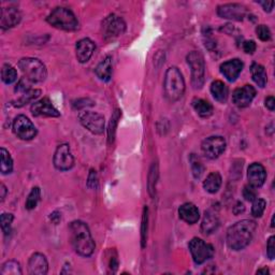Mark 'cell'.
I'll return each mask as SVG.
<instances>
[{
    "mask_svg": "<svg viewBox=\"0 0 275 275\" xmlns=\"http://www.w3.org/2000/svg\"><path fill=\"white\" fill-rule=\"evenodd\" d=\"M70 241L76 254L83 257L92 256L95 252V241L88 226L82 220H74L69 226Z\"/></svg>",
    "mask_w": 275,
    "mask_h": 275,
    "instance_id": "6da1fadb",
    "label": "cell"
},
{
    "mask_svg": "<svg viewBox=\"0 0 275 275\" xmlns=\"http://www.w3.org/2000/svg\"><path fill=\"white\" fill-rule=\"evenodd\" d=\"M257 225L254 220L243 219L227 230V244L233 250L245 248L252 241Z\"/></svg>",
    "mask_w": 275,
    "mask_h": 275,
    "instance_id": "7a4b0ae2",
    "label": "cell"
},
{
    "mask_svg": "<svg viewBox=\"0 0 275 275\" xmlns=\"http://www.w3.org/2000/svg\"><path fill=\"white\" fill-rule=\"evenodd\" d=\"M165 96L171 103L180 100L185 93V81L181 71L176 67H170L167 70L164 82Z\"/></svg>",
    "mask_w": 275,
    "mask_h": 275,
    "instance_id": "3957f363",
    "label": "cell"
},
{
    "mask_svg": "<svg viewBox=\"0 0 275 275\" xmlns=\"http://www.w3.org/2000/svg\"><path fill=\"white\" fill-rule=\"evenodd\" d=\"M47 23L51 24L55 28L62 29L66 32H74L79 29V21L71 10L67 8L58 7L52 11V13L47 16Z\"/></svg>",
    "mask_w": 275,
    "mask_h": 275,
    "instance_id": "277c9868",
    "label": "cell"
},
{
    "mask_svg": "<svg viewBox=\"0 0 275 275\" xmlns=\"http://www.w3.org/2000/svg\"><path fill=\"white\" fill-rule=\"evenodd\" d=\"M19 68L21 69L24 76L33 83L43 82L47 76L46 67L38 58H22L19 63Z\"/></svg>",
    "mask_w": 275,
    "mask_h": 275,
    "instance_id": "5b68a950",
    "label": "cell"
},
{
    "mask_svg": "<svg viewBox=\"0 0 275 275\" xmlns=\"http://www.w3.org/2000/svg\"><path fill=\"white\" fill-rule=\"evenodd\" d=\"M187 64L191 71V85L195 89L202 88L206 81V63L200 52H190L187 55Z\"/></svg>",
    "mask_w": 275,
    "mask_h": 275,
    "instance_id": "8992f818",
    "label": "cell"
},
{
    "mask_svg": "<svg viewBox=\"0 0 275 275\" xmlns=\"http://www.w3.org/2000/svg\"><path fill=\"white\" fill-rule=\"evenodd\" d=\"M101 29H103V39L106 41H113L126 31V23L124 22L122 17L111 14L103 20Z\"/></svg>",
    "mask_w": 275,
    "mask_h": 275,
    "instance_id": "52a82bcc",
    "label": "cell"
},
{
    "mask_svg": "<svg viewBox=\"0 0 275 275\" xmlns=\"http://www.w3.org/2000/svg\"><path fill=\"white\" fill-rule=\"evenodd\" d=\"M189 250L196 265H202L214 256V247L199 238H194L188 244Z\"/></svg>",
    "mask_w": 275,
    "mask_h": 275,
    "instance_id": "ba28073f",
    "label": "cell"
},
{
    "mask_svg": "<svg viewBox=\"0 0 275 275\" xmlns=\"http://www.w3.org/2000/svg\"><path fill=\"white\" fill-rule=\"evenodd\" d=\"M227 146L226 140L220 136L208 137L202 142L201 151L206 157L210 159H216L222 155Z\"/></svg>",
    "mask_w": 275,
    "mask_h": 275,
    "instance_id": "9c48e42d",
    "label": "cell"
},
{
    "mask_svg": "<svg viewBox=\"0 0 275 275\" xmlns=\"http://www.w3.org/2000/svg\"><path fill=\"white\" fill-rule=\"evenodd\" d=\"M13 131L21 140L29 141L37 136V128L33 122L25 115L16 116L13 121Z\"/></svg>",
    "mask_w": 275,
    "mask_h": 275,
    "instance_id": "30bf717a",
    "label": "cell"
},
{
    "mask_svg": "<svg viewBox=\"0 0 275 275\" xmlns=\"http://www.w3.org/2000/svg\"><path fill=\"white\" fill-rule=\"evenodd\" d=\"M80 122L89 133L94 135H101L104 130V117L96 112H82L80 116Z\"/></svg>",
    "mask_w": 275,
    "mask_h": 275,
    "instance_id": "8fae6325",
    "label": "cell"
},
{
    "mask_svg": "<svg viewBox=\"0 0 275 275\" xmlns=\"http://www.w3.org/2000/svg\"><path fill=\"white\" fill-rule=\"evenodd\" d=\"M55 168L59 171H68L74 166V158L69 144H61L55 151L53 158Z\"/></svg>",
    "mask_w": 275,
    "mask_h": 275,
    "instance_id": "7c38bea8",
    "label": "cell"
},
{
    "mask_svg": "<svg viewBox=\"0 0 275 275\" xmlns=\"http://www.w3.org/2000/svg\"><path fill=\"white\" fill-rule=\"evenodd\" d=\"M217 14L222 19L243 21L246 15V8L240 3H226L219 5L217 8Z\"/></svg>",
    "mask_w": 275,
    "mask_h": 275,
    "instance_id": "4fadbf2b",
    "label": "cell"
},
{
    "mask_svg": "<svg viewBox=\"0 0 275 275\" xmlns=\"http://www.w3.org/2000/svg\"><path fill=\"white\" fill-rule=\"evenodd\" d=\"M31 111L34 116H47V117L61 116V113H59L56 107L53 105L52 101L49 98H43L39 101H35V103H33Z\"/></svg>",
    "mask_w": 275,
    "mask_h": 275,
    "instance_id": "5bb4252c",
    "label": "cell"
},
{
    "mask_svg": "<svg viewBox=\"0 0 275 275\" xmlns=\"http://www.w3.org/2000/svg\"><path fill=\"white\" fill-rule=\"evenodd\" d=\"M256 96V89L252 85H244L237 88L232 94V101L239 107L248 106Z\"/></svg>",
    "mask_w": 275,
    "mask_h": 275,
    "instance_id": "9a60e30c",
    "label": "cell"
},
{
    "mask_svg": "<svg viewBox=\"0 0 275 275\" xmlns=\"http://www.w3.org/2000/svg\"><path fill=\"white\" fill-rule=\"evenodd\" d=\"M247 178L250 186L255 188H259L265 184L267 178V172L265 167L261 164L254 163L248 167L247 170Z\"/></svg>",
    "mask_w": 275,
    "mask_h": 275,
    "instance_id": "2e32d148",
    "label": "cell"
},
{
    "mask_svg": "<svg viewBox=\"0 0 275 275\" xmlns=\"http://www.w3.org/2000/svg\"><path fill=\"white\" fill-rule=\"evenodd\" d=\"M49 271V262L43 254L35 253L28 261V272L32 275H45Z\"/></svg>",
    "mask_w": 275,
    "mask_h": 275,
    "instance_id": "e0dca14e",
    "label": "cell"
},
{
    "mask_svg": "<svg viewBox=\"0 0 275 275\" xmlns=\"http://www.w3.org/2000/svg\"><path fill=\"white\" fill-rule=\"evenodd\" d=\"M242 69L243 63L238 58L230 59V61L220 65V72L229 82H235L240 75Z\"/></svg>",
    "mask_w": 275,
    "mask_h": 275,
    "instance_id": "ac0fdd59",
    "label": "cell"
},
{
    "mask_svg": "<svg viewBox=\"0 0 275 275\" xmlns=\"http://www.w3.org/2000/svg\"><path fill=\"white\" fill-rule=\"evenodd\" d=\"M96 50V45L91 39L84 38L80 40L75 45L76 58L81 64L87 63L92 58L93 54Z\"/></svg>",
    "mask_w": 275,
    "mask_h": 275,
    "instance_id": "d6986e66",
    "label": "cell"
},
{
    "mask_svg": "<svg viewBox=\"0 0 275 275\" xmlns=\"http://www.w3.org/2000/svg\"><path fill=\"white\" fill-rule=\"evenodd\" d=\"M21 21L20 11L15 8H2L1 14H0V27L3 31L16 26Z\"/></svg>",
    "mask_w": 275,
    "mask_h": 275,
    "instance_id": "ffe728a7",
    "label": "cell"
},
{
    "mask_svg": "<svg viewBox=\"0 0 275 275\" xmlns=\"http://www.w3.org/2000/svg\"><path fill=\"white\" fill-rule=\"evenodd\" d=\"M178 215H180L181 219L190 225L196 224L200 218L198 207L189 202L184 203V205L180 206V208H178Z\"/></svg>",
    "mask_w": 275,
    "mask_h": 275,
    "instance_id": "44dd1931",
    "label": "cell"
},
{
    "mask_svg": "<svg viewBox=\"0 0 275 275\" xmlns=\"http://www.w3.org/2000/svg\"><path fill=\"white\" fill-rule=\"evenodd\" d=\"M218 227H219V219L217 217V215L212 211H206L202 219L201 231L205 233V235H211V233L217 230Z\"/></svg>",
    "mask_w": 275,
    "mask_h": 275,
    "instance_id": "7402d4cb",
    "label": "cell"
},
{
    "mask_svg": "<svg viewBox=\"0 0 275 275\" xmlns=\"http://www.w3.org/2000/svg\"><path fill=\"white\" fill-rule=\"evenodd\" d=\"M113 73V65H112V57L106 56L103 62H101L97 68H96V74L101 81L109 82L112 77Z\"/></svg>",
    "mask_w": 275,
    "mask_h": 275,
    "instance_id": "603a6c76",
    "label": "cell"
},
{
    "mask_svg": "<svg viewBox=\"0 0 275 275\" xmlns=\"http://www.w3.org/2000/svg\"><path fill=\"white\" fill-rule=\"evenodd\" d=\"M211 93L214 99L220 103H225L228 99L229 89L224 82L222 81H214L211 84Z\"/></svg>",
    "mask_w": 275,
    "mask_h": 275,
    "instance_id": "cb8c5ba5",
    "label": "cell"
},
{
    "mask_svg": "<svg viewBox=\"0 0 275 275\" xmlns=\"http://www.w3.org/2000/svg\"><path fill=\"white\" fill-rule=\"evenodd\" d=\"M222 176L218 172H212L207 175L206 181L203 182V187L210 194H215L219 190L220 186H222Z\"/></svg>",
    "mask_w": 275,
    "mask_h": 275,
    "instance_id": "d4e9b609",
    "label": "cell"
},
{
    "mask_svg": "<svg viewBox=\"0 0 275 275\" xmlns=\"http://www.w3.org/2000/svg\"><path fill=\"white\" fill-rule=\"evenodd\" d=\"M250 73H252L253 80L257 85L261 88H264L266 86L268 76H267V72H266V69L264 66L254 63L252 65V67H250Z\"/></svg>",
    "mask_w": 275,
    "mask_h": 275,
    "instance_id": "484cf974",
    "label": "cell"
},
{
    "mask_svg": "<svg viewBox=\"0 0 275 275\" xmlns=\"http://www.w3.org/2000/svg\"><path fill=\"white\" fill-rule=\"evenodd\" d=\"M191 103H193V107L199 116L210 117L213 114V105L208 101L200 98H195Z\"/></svg>",
    "mask_w": 275,
    "mask_h": 275,
    "instance_id": "4316f807",
    "label": "cell"
},
{
    "mask_svg": "<svg viewBox=\"0 0 275 275\" xmlns=\"http://www.w3.org/2000/svg\"><path fill=\"white\" fill-rule=\"evenodd\" d=\"M0 157H1V164H0V171L2 174H9L13 170V160L10 153L4 147L0 149Z\"/></svg>",
    "mask_w": 275,
    "mask_h": 275,
    "instance_id": "83f0119b",
    "label": "cell"
},
{
    "mask_svg": "<svg viewBox=\"0 0 275 275\" xmlns=\"http://www.w3.org/2000/svg\"><path fill=\"white\" fill-rule=\"evenodd\" d=\"M41 94L40 89H31V91L25 93V94H22L21 97L17 99L16 101H14V106L16 107H21L24 106L25 104L32 103L34 99H37Z\"/></svg>",
    "mask_w": 275,
    "mask_h": 275,
    "instance_id": "f1b7e54d",
    "label": "cell"
},
{
    "mask_svg": "<svg viewBox=\"0 0 275 275\" xmlns=\"http://www.w3.org/2000/svg\"><path fill=\"white\" fill-rule=\"evenodd\" d=\"M1 80L5 84H12L17 80V71L11 65L5 64L1 69Z\"/></svg>",
    "mask_w": 275,
    "mask_h": 275,
    "instance_id": "f546056e",
    "label": "cell"
},
{
    "mask_svg": "<svg viewBox=\"0 0 275 275\" xmlns=\"http://www.w3.org/2000/svg\"><path fill=\"white\" fill-rule=\"evenodd\" d=\"M0 273H1V275H21V265L15 260H9L2 265Z\"/></svg>",
    "mask_w": 275,
    "mask_h": 275,
    "instance_id": "4dcf8cb0",
    "label": "cell"
},
{
    "mask_svg": "<svg viewBox=\"0 0 275 275\" xmlns=\"http://www.w3.org/2000/svg\"><path fill=\"white\" fill-rule=\"evenodd\" d=\"M122 116V111L116 109L113 113V115L111 116V121L109 124V129H107V138H109V143H112L114 141L115 137V131H116V126L118 123V119Z\"/></svg>",
    "mask_w": 275,
    "mask_h": 275,
    "instance_id": "1f68e13d",
    "label": "cell"
},
{
    "mask_svg": "<svg viewBox=\"0 0 275 275\" xmlns=\"http://www.w3.org/2000/svg\"><path fill=\"white\" fill-rule=\"evenodd\" d=\"M157 177H158V166L156 164H154L152 166L151 170H149V174H148V181H147V188H148V193L152 197L155 196V188H156V182H157Z\"/></svg>",
    "mask_w": 275,
    "mask_h": 275,
    "instance_id": "d6a6232c",
    "label": "cell"
},
{
    "mask_svg": "<svg viewBox=\"0 0 275 275\" xmlns=\"http://www.w3.org/2000/svg\"><path fill=\"white\" fill-rule=\"evenodd\" d=\"M40 197H41L40 188L39 187H34L31 193H29L28 198H27L26 203H25V207L27 208V210L32 211V210H34L35 206H37L38 202L40 200Z\"/></svg>",
    "mask_w": 275,
    "mask_h": 275,
    "instance_id": "836d02e7",
    "label": "cell"
},
{
    "mask_svg": "<svg viewBox=\"0 0 275 275\" xmlns=\"http://www.w3.org/2000/svg\"><path fill=\"white\" fill-rule=\"evenodd\" d=\"M267 206L266 200L261 198H256L253 201V206H252V215L254 217H261L264 214Z\"/></svg>",
    "mask_w": 275,
    "mask_h": 275,
    "instance_id": "e575fe53",
    "label": "cell"
},
{
    "mask_svg": "<svg viewBox=\"0 0 275 275\" xmlns=\"http://www.w3.org/2000/svg\"><path fill=\"white\" fill-rule=\"evenodd\" d=\"M14 216L10 213H3L1 215V229L4 233V236H8L11 233V228H12V223H13Z\"/></svg>",
    "mask_w": 275,
    "mask_h": 275,
    "instance_id": "d590c367",
    "label": "cell"
},
{
    "mask_svg": "<svg viewBox=\"0 0 275 275\" xmlns=\"http://www.w3.org/2000/svg\"><path fill=\"white\" fill-rule=\"evenodd\" d=\"M147 223H148V208H147V206H145L144 210H143L142 226H141V243H142V247H145V243H146Z\"/></svg>",
    "mask_w": 275,
    "mask_h": 275,
    "instance_id": "8d00e7d4",
    "label": "cell"
},
{
    "mask_svg": "<svg viewBox=\"0 0 275 275\" xmlns=\"http://www.w3.org/2000/svg\"><path fill=\"white\" fill-rule=\"evenodd\" d=\"M190 163H191V169H193L194 176L196 178H200L201 175L203 174V171H205V168H203L201 161L198 158H196L193 155L190 158Z\"/></svg>",
    "mask_w": 275,
    "mask_h": 275,
    "instance_id": "74e56055",
    "label": "cell"
},
{
    "mask_svg": "<svg viewBox=\"0 0 275 275\" xmlns=\"http://www.w3.org/2000/svg\"><path fill=\"white\" fill-rule=\"evenodd\" d=\"M256 34L261 41H269L271 39V32L270 28L267 25H258L256 28Z\"/></svg>",
    "mask_w": 275,
    "mask_h": 275,
    "instance_id": "f35d334b",
    "label": "cell"
},
{
    "mask_svg": "<svg viewBox=\"0 0 275 275\" xmlns=\"http://www.w3.org/2000/svg\"><path fill=\"white\" fill-rule=\"evenodd\" d=\"M243 197L245 200L247 201H254L257 198V191L256 188L250 186V185H246L243 189Z\"/></svg>",
    "mask_w": 275,
    "mask_h": 275,
    "instance_id": "ab89813d",
    "label": "cell"
},
{
    "mask_svg": "<svg viewBox=\"0 0 275 275\" xmlns=\"http://www.w3.org/2000/svg\"><path fill=\"white\" fill-rule=\"evenodd\" d=\"M267 255L269 257V259L273 260L275 257V238L272 236L268 240L267 244Z\"/></svg>",
    "mask_w": 275,
    "mask_h": 275,
    "instance_id": "60d3db41",
    "label": "cell"
},
{
    "mask_svg": "<svg viewBox=\"0 0 275 275\" xmlns=\"http://www.w3.org/2000/svg\"><path fill=\"white\" fill-rule=\"evenodd\" d=\"M87 186L89 188H97L98 186V178H97V173L94 169L91 170L88 175V180H87Z\"/></svg>",
    "mask_w": 275,
    "mask_h": 275,
    "instance_id": "b9f144b4",
    "label": "cell"
},
{
    "mask_svg": "<svg viewBox=\"0 0 275 275\" xmlns=\"http://www.w3.org/2000/svg\"><path fill=\"white\" fill-rule=\"evenodd\" d=\"M92 105H94V103L89 99H79L73 103L74 109H79V110L84 109V107H87V106H92Z\"/></svg>",
    "mask_w": 275,
    "mask_h": 275,
    "instance_id": "7bdbcfd3",
    "label": "cell"
},
{
    "mask_svg": "<svg viewBox=\"0 0 275 275\" xmlns=\"http://www.w3.org/2000/svg\"><path fill=\"white\" fill-rule=\"evenodd\" d=\"M243 50L245 53L247 54H253L256 51V43L255 41L249 40V41H244L243 43Z\"/></svg>",
    "mask_w": 275,
    "mask_h": 275,
    "instance_id": "ee69618b",
    "label": "cell"
},
{
    "mask_svg": "<svg viewBox=\"0 0 275 275\" xmlns=\"http://www.w3.org/2000/svg\"><path fill=\"white\" fill-rule=\"evenodd\" d=\"M266 106L270 111H274V109H275V99H274L273 96H270V97H268L266 99Z\"/></svg>",
    "mask_w": 275,
    "mask_h": 275,
    "instance_id": "f6af8a7d",
    "label": "cell"
},
{
    "mask_svg": "<svg viewBox=\"0 0 275 275\" xmlns=\"http://www.w3.org/2000/svg\"><path fill=\"white\" fill-rule=\"evenodd\" d=\"M259 3L262 5V8H264V10L267 12H271L273 9V5H274V1H260Z\"/></svg>",
    "mask_w": 275,
    "mask_h": 275,
    "instance_id": "bcb514c9",
    "label": "cell"
},
{
    "mask_svg": "<svg viewBox=\"0 0 275 275\" xmlns=\"http://www.w3.org/2000/svg\"><path fill=\"white\" fill-rule=\"evenodd\" d=\"M117 267H118V261L116 257H111L110 259V268L113 272H115L117 270Z\"/></svg>",
    "mask_w": 275,
    "mask_h": 275,
    "instance_id": "7dc6e473",
    "label": "cell"
},
{
    "mask_svg": "<svg viewBox=\"0 0 275 275\" xmlns=\"http://www.w3.org/2000/svg\"><path fill=\"white\" fill-rule=\"evenodd\" d=\"M244 210H245V207L243 206V203H241V202H238L237 206L233 207V212H235L236 215H239L240 213L244 212Z\"/></svg>",
    "mask_w": 275,
    "mask_h": 275,
    "instance_id": "c3c4849f",
    "label": "cell"
},
{
    "mask_svg": "<svg viewBox=\"0 0 275 275\" xmlns=\"http://www.w3.org/2000/svg\"><path fill=\"white\" fill-rule=\"evenodd\" d=\"M0 191H1V201H3L4 200V198H5V195H7V188H5V186L3 184H1V186H0Z\"/></svg>",
    "mask_w": 275,
    "mask_h": 275,
    "instance_id": "681fc988",
    "label": "cell"
},
{
    "mask_svg": "<svg viewBox=\"0 0 275 275\" xmlns=\"http://www.w3.org/2000/svg\"><path fill=\"white\" fill-rule=\"evenodd\" d=\"M257 274H269V270L267 268L265 269H261V270H258L257 271Z\"/></svg>",
    "mask_w": 275,
    "mask_h": 275,
    "instance_id": "f907efd6",
    "label": "cell"
}]
</instances>
